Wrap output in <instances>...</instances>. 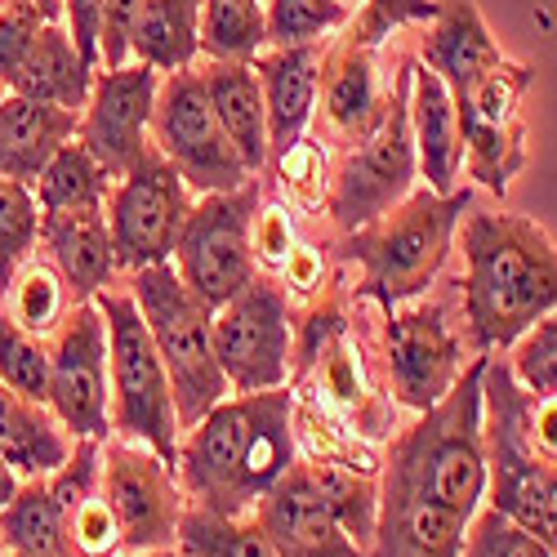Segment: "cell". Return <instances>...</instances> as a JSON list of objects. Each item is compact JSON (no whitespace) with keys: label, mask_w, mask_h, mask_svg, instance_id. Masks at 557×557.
Wrapping results in <instances>:
<instances>
[{"label":"cell","mask_w":557,"mask_h":557,"mask_svg":"<svg viewBox=\"0 0 557 557\" xmlns=\"http://www.w3.org/2000/svg\"><path fill=\"white\" fill-rule=\"evenodd\" d=\"M299 459L290 384L227 393L178 437L174 473L188 504L223 518H246Z\"/></svg>","instance_id":"cell-1"},{"label":"cell","mask_w":557,"mask_h":557,"mask_svg":"<svg viewBox=\"0 0 557 557\" xmlns=\"http://www.w3.org/2000/svg\"><path fill=\"white\" fill-rule=\"evenodd\" d=\"M459 308L473 352H508L513 339L557 308V242L513 210H469L459 219Z\"/></svg>","instance_id":"cell-2"},{"label":"cell","mask_w":557,"mask_h":557,"mask_svg":"<svg viewBox=\"0 0 557 557\" xmlns=\"http://www.w3.org/2000/svg\"><path fill=\"white\" fill-rule=\"evenodd\" d=\"M486 504L531 527L557 557V393H527L504 357L482 370Z\"/></svg>","instance_id":"cell-3"},{"label":"cell","mask_w":557,"mask_h":557,"mask_svg":"<svg viewBox=\"0 0 557 557\" xmlns=\"http://www.w3.org/2000/svg\"><path fill=\"white\" fill-rule=\"evenodd\" d=\"M491 352H478L455 388L420 410L401 429L380 463V491L433 499L459 518H473L486 504V437H482V370Z\"/></svg>","instance_id":"cell-4"},{"label":"cell","mask_w":557,"mask_h":557,"mask_svg":"<svg viewBox=\"0 0 557 557\" xmlns=\"http://www.w3.org/2000/svg\"><path fill=\"white\" fill-rule=\"evenodd\" d=\"M469 210H473V188H455L450 197H437L424 183L384 219L348 232L344 255L361 268L357 295L370 299L380 312H393L429 295V286L442 276L455 250L459 219Z\"/></svg>","instance_id":"cell-5"},{"label":"cell","mask_w":557,"mask_h":557,"mask_svg":"<svg viewBox=\"0 0 557 557\" xmlns=\"http://www.w3.org/2000/svg\"><path fill=\"white\" fill-rule=\"evenodd\" d=\"M125 290L134 295L138 312L148 321V335L165 361L178 429H193L210 406H219L232 393L214 352V308L183 286L174 263H152L129 272Z\"/></svg>","instance_id":"cell-6"},{"label":"cell","mask_w":557,"mask_h":557,"mask_svg":"<svg viewBox=\"0 0 557 557\" xmlns=\"http://www.w3.org/2000/svg\"><path fill=\"white\" fill-rule=\"evenodd\" d=\"M103 321H108V380H112V437L144 442L165 463L178 459V410L174 388L165 375V361L148 335V321L138 312L134 295L121 286H108L95 295Z\"/></svg>","instance_id":"cell-7"},{"label":"cell","mask_w":557,"mask_h":557,"mask_svg":"<svg viewBox=\"0 0 557 557\" xmlns=\"http://www.w3.org/2000/svg\"><path fill=\"white\" fill-rule=\"evenodd\" d=\"M420 188V157L410 138V59L393 76V95L380 125L344 152L339 170L331 174L326 214L339 237L384 219Z\"/></svg>","instance_id":"cell-8"},{"label":"cell","mask_w":557,"mask_h":557,"mask_svg":"<svg viewBox=\"0 0 557 557\" xmlns=\"http://www.w3.org/2000/svg\"><path fill=\"white\" fill-rule=\"evenodd\" d=\"M259 183H242L232 193H210L193 201V214L178 232L174 246V272L183 276L201 304L223 308L227 299H237L255 276V246H250V227L259 214Z\"/></svg>","instance_id":"cell-9"},{"label":"cell","mask_w":557,"mask_h":557,"mask_svg":"<svg viewBox=\"0 0 557 557\" xmlns=\"http://www.w3.org/2000/svg\"><path fill=\"white\" fill-rule=\"evenodd\" d=\"M152 148L183 174V183L197 193H232L250 183L255 174L242 165L237 148L227 144V134L210 108L201 67L165 72L157 85V108H152Z\"/></svg>","instance_id":"cell-10"},{"label":"cell","mask_w":557,"mask_h":557,"mask_svg":"<svg viewBox=\"0 0 557 557\" xmlns=\"http://www.w3.org/2000/svg\"><path fill=\"white\" fill-rule=\"evenodd\" d=\"M214 352L232 393L282 388L295 375V312L276 276L255 282L214 308Z\"/></svg>","instance_id":"cell-11"},{"label":"cell","mask_w":557,"mask_h":557,"mask_svg":"<svg viewBox=\"0 0 557 557\" xmlns=\"http://www.w3.org/2000/svg\"><path fill=\"white\" fill-rule=\"evenodd\" d=\"M197 193L183 183V174L148 144V152L134 161L129 174L116 178L108 197V232L121 272H138L152 263H170L178 232L193 214Z\"/></svg>","instance_id":"cell-12"},{"label":"cell","mask_w":557,"mask_h":557,"mask_svg":"<svg viewBox=\"0 0 557 557\" xmlns=\"http://www.w3.org/2000/svg\"><path fill=\"white\" fill-rule=\"evenodd\" d=\"M535 72L527 63L504 59L491 67L469 95L455 99L459 112V138H463V174L478 188L495 193L499 201L513 188V178L527 165V121L522 99L531 89Z\"/></svg>","instance_id":"cell-13"},{"label":"cell","mask_w":557,"mask_h":557,"mask_svg":"<svg viewBox=\"0 0 557 557\" xmlns=\"http://www.w3.org/2000/svg\"><path fill=\"white\" fill-rule=\"evenodd\" d=\"M103 495L121 527V553H157L178 544V522L188 513V495L178 486L174 463H165L152 446L108 437Z\"/></svg>","instance_id":"cell-14"},{"label":"cell","mask_w":557,"mask_h":557,"mask_svg":"<svg viewBox=\"0 0 557 557\" xmlns=\"http://www.w3.org/2000/svg\"><path fill=\"white\" fill-rule=\"evenodd\" d=\"M50 410L72 437H112L108 321L95 299L72 304L50 335Z\"/></svg>","instance_id":"cell-15"},{"label":"cell","mask_w":557,"mask_h":557,"mask_svg":"<svg viewBox=\"0 0 557 557\" xmlns=\"http://www.w3.org/2000/svg\"><path fill=\"white\" fill-rule=\"evenodd\" d=\"M384 357H388L393 401L414 414L437 406L463 375V366H469L463 335L446 317V304L424 295L384 312Z\"/></svg>","instance_id":"cell-16"},{"label":"cell","mask_w":557,"mask_h":557,"mask_svg":"<svg viewBox=\"0 0 557 557\" xmlns=\"http://www.w3.org/2000/svg\"><path fill=\"white\" fill-rule=\"evenodd\" d=\"M157 85L161 72L148 63H121V67H99L89 99L81 108L76 138L89 148L112 178L129 174L134 161L152 144V108H157Z\"/></svg>","instance_id":"cell-17"},{"label":"cell","mask_w":557,"mask_h":557,"mask_svg":"<svg viewBox=\"0 0 557 557\" xmlns=\"http://www.w3.org/2000/svg\"><path fill=\"white\" fill-rule=\"evenodd\" d=\"M255 522L272 540L276 557H370L321 499L304 459H295V469L255 504Z\"/></svg>","instance_id":"cell-18"},{"label":"cell","mask_w":557,"mask_h":557,"mask_svg":"<svg viewBox=\"0 0 557 557\" xmlns=\"http://www.w3.org/2000/svg\"><path fill=\"white\" fill-rule=\"evenodd\" d=\"M388 95L380 81V50H361L339 36L326 40L321 54V85H317V112L326 121V129L344 144H357L380 125Z\"/></svg>","instance_id":"cell-19"},{"label":"cell","mask_w":557,"mask_h":557,"mask_svg":"<svg viewBox=\"0 0 557 557\" xmlns=\"http://www.w3.org/2000/svg\"><path fill=\"white\" fill-rule=\"evenodd\" d=\"M326 45H268L255 59L263 108H268V144L272 161H282L317 116V85Z\"/></svg>","instance_id":"cell-20"},{"label":"cell","mask_w":557,"mask_h":557,"mask_svg":"<svg viewBox=\"0 0 557 557\" xmlns=\"http://www.w3.org/2000/svg\"><path fill=\"white\" fill-rule=\"evenodd\" d=\"M508 54L491 36L478 0H437V18L420 27V63L442 76L450 95H469V89L499 67Z\"/></svg>","instance_id":"cell-21"},{"label":"cell","mask_w":557,"mask_h":557,"mask_svg":"<svg viewBox=\"0 0 557 557\" xmlns=\"http://www.w3.org/2000/svg\"><path fill=\"white\" fill-rule=\"evenodd\" d=\"M40 246L45 259L63 272L76 304L116 286L121 263L112 250L108 210H40Z\"/></svg>","instance_id":"cell-22"},{"label":"cell","mask_w":557,"mask_h":557,"mask_svg":"<svg viewBox=\"0 0 557 557\" xmlns=\"http://www.w3.org/2000/svg\"><path fill=\"white\" fill-rule=\"evenodd\" d=\"M410 138H414V157H420V178L437 197H450L463 174L459 112L442 76L429 72L420 59H410Z\"/></svg>","instance_id":"cell-23"},{"label":"cell","mask_w":557,"mask_h":557,"mask_svg":"<svg viewBox=\"0 0 557 557\" xmlns=\"http://www.w3.org/2000/svg\"><path fill=\"white\" fill-rule=\"evenodd\" d=\"M201 81L210 108L227 134V144L237 148L242 165L250 174H263L272 165V144H268V108H263V89L255 63H210L201 59Z\"/></svg>","instance_id":"cell-24"},{"label":"cell","mask_w":557,"mask_h":557,"mask_svg":"<svg viewBox=\"0 0 557 557\" xmlns=\"http://www.w3.org/2000/svg\"><path fill=\"white\" fill-rule=\"evenodd\" d=\"M76 125H81V112L36 103L5 89V99H0V178H14L32 188L40 170L50 165V157L67 138H76Z\"/></svg>","instance_id":"cell-25"},{"label":"cell","mask_w":557,"mask_h":557,"mask_svg":"<svg viewBox=\"0 0 557 557\" xmlns=\"http://www.w3.org/2000/svg\"><path fill=\"white\" fill-rule=\"evenodd\" d=\"M469 518L450 513V508L414 495H388L380 491V518L370 557H459Z\"/></svg>","instance_id":"cell-26"},{"label":"cell","mask_w":557,"mask_h":557,"mask_svg":"<svg viewBox=\"0 0 557 557\" xmlns=\"http://www.w3.org/2000/svg\"><path fill=\"white\" fill-rule=\"evenodd\" d=\"M95 63H89L63 23H45L32 40V50L10 85V95L36 99V103H54L67 112H81L89 99V85H95Z\"/></svg>","instance_id":"cell-27"},{"label":"cell","mask_w":557,"mask_h":557,"mask_svg":"<svg viewBox=\"0 0 557 557\" xmlns=\"http://www.w3.org/2000/svg\"><path fill=\"white\" fill-rule=\"evenodd\" d=\"M72 433L63 429L59 414L0 384V455L14 463L18 478H50L59 473L72 455Z\"/></svg>","instance_id":"cell-28"},{"label":"cell","mask_w":557,"mask_h":557,"mask_svg":"<svg viewBox=\"0 0 557 557\" xmlns=\"http://www.w3.org/2000/svg\"><path fill=\"white\" fill-rule=\"evenodd\" d=\"M129 59L161 76L201 63V0H144L129 36Z\"/></svg>","instance_id":"cell-29"},{"label":"cell","mask_w":557,"mask_h":557,"mask_svg":"<svg viewBox=\"0 0 557 557\" xmlns=\"http://www.w3.org/2000/svg\"><path fill=\"white\" fill-rule=\"evenodd\" d=\"M0 548L5 553H40V557H72L67 518L45 478H23L14 499L0 508Z\"/></svg>","instance_id":"cell-30"},{"label":"cell","mask_w":557,"mask_h":557,"mask_svg":"<svg viewBox=\"0 0 557 557\" xmlns=\"http://www.w3.org/2000/svg\"><path fill=\"white\" fill-rule=\"evenodd\" d=\"M112 188H116V178L89 157L81 138H67L50 157V165L40 170V178L32 183L40 210H108Z\"/></svg>","instance_id":"cell-31"},{"label":"cell","mask_w":557,"mask_h":557,"mask_svg":"<svg viewBox=\"0 0 557 557\" xmlns=\"http://www.w3.org/2000/svg\"><path fill=\"white\" fill-rule=\"evenodd\" d=\"M304 459V469L312 478V486L321 491V499L331 504V513L339 518V527L361 544L370 548V540H375V518H380V482L366 478L357 463H339V459Z\"/></svg>","instance_id":"cell-32"},{"label":"cell","mask_w":557,"mask_h":557,"mask_svg":"<svg viewBox=\"0 0 557 557\" xmlns=\"http://www.w3.org/2000/svg\"><path fill=\"white\" fill-rule=\"evenodd\" d=\"M268 50L263 0H201V59L255 63Z\"/></svg>","instance_id":"cell-33"},{"label":"cell","mask_w":557,"mask_h":557,"mask_svg":"<svg viewBox=\"0 0 557 557\" xmlns=\"http://www.w3.org/2000/svg\"><path fill=\"white\" fill-rule=\"evenodd\" d=\"M0 304H5V312L18 321L23 331L50 339L76 299H72V290L63 282V272L50 259H27L14 272V282H10V290H5V299H0Z\"/></svg>","instance_id":"cell-34"},{"label":"cell","mask_w":557,"mask_h":557,"mask_svg":"<svg viewBox=\"0 0 557 557\" xmlns=\"http://www.w3.org/2000/svg\"><path fill=\"white\" fill-rule=\"evenodd\" d=\"M178 553L183 557H276V548L263 535V527L255 522V513L223 518V513H210V508H197V504H188V513L178 522Z\"/></svg>","instance_id":"cell-35"},{"label":"cell","mask_w":557,"mask_h":557,"mask_svg":"<svg viewBox=\"0 0 557 557\" xmlns=\"http://www.w3.org/2000/svg\"><path fill=\"white\" fill-rule=\"evenodd\" d=\"M352 0H263L268 45H326L344 32Z\"/></svg>","instance_id":"cell-36"},{"label":"cell","mask_w":557,"mask_h":557,"mask_svg":"<svg viewBox=\"0 0 557 557\" xmlns=\"http://www.w3.org/2000/svg\"><path fill=\"white\" fill-rule=\"evenodd\" d=\"M0 384L50 406V339L23 331L0 304Z\"/></svg>","instance_id":"cell-37"},{"label":"cell","mask_w":557,"mask_h":557,"mask_svg":"<svg viewBox=\"0 0 557 557\" xmlns=\"http://www.w3.org/2000/svg\"><path fill=\"white\" fill-rule=\"evenodd\" d=\"M40 242V206L27 183L0 178V299Z\"/></svg>","instance_id":"cell-38"},{"label":"cell","mask_w":557,"mask_h":557,"mask_svg":"<svg viewBox=\"0 0 557 557\" xmlns=\"http://www.w3.org/2000/svg\"><path fill=\"white\" fill-rule=\"evenodd\" d=\"M433 18H437V0H352V14L339 40L361 45V50H384L388 36L406 27H424Z\"/></svg>","instance_id":"cell-39"},{"label":"cell","mask_w":557,"mask_h":557,"mask_svg":"<svg viewBox=\"0 0 557 557\" xmlns=\"http://www.w3.org/2000/svg\"><path fill=\"white\" fill-rule=\"evenodd\" d=\"M459 557H553V548L531 527H522L518 518L499 513L495 504H482L469 518Z\"/></svg>","instance_id":"cell-40"},{"label":"cell","mask_w":557,"mask_h":557,"mask_svg":"<svg viewBox=\"0 0 557 557\" xmlns=\"http://www.w3.org/2000/svg\"><path fill=\"white\" fill-rule=\"evenodd\" d=\"M504 361L527 393H535V397L557 393V308L544 312L540 321H531V326L513 339Z\"/></svg>","instance_id":"cell-41"},{"label":"cell","mask_w":557,"mask_h":557,"mask_svg":"<svg viewBox=\"0 0 557 557\" xmlns=\"http://www.w3.org/2000/svg\"><path fill=\"white\" fill-rule=\"evenodd\" d=\"M67 544H72V557H116L121 553V527L103 491H95L67 513Z\"/></svg>","instance_id":"cell-42"},{"label":"cell","mask_w":557,"mask_h":557,"mask_svg":"<svg viewBox=\"0 0 557 557\" xmlns=\"http://www.w3.org/2000/svg\"><path fill=\"white\" fill-rule=\"evenodd\" d=\"M276 178H282V188L299 201V206H321L331 193V170H326V152H321L312 138L304 134L299 144L276 161Z\"/></svg>","instance_id":"cell-43"},{"label":"cell","mask_w":557,"mask_h":557,"mask_svg":"<svg viewBox=\"0 0 557 557\" xmlns=\"http://www.w3.org/2000/svg\"><path fill=\"white\" fill-rule=\"evenodd\" d=\"M40 27H45V18L27 5V0H5V5H0V89L14 85Z\"/></svg>","instance_id":"cell-44"},{"label":"cell","mask_w":557,"mask_h":557,"mask_svg":"<svg viewBox=\"0 0 557 557\" xmlns=\"http://www.w3.org/2000/svg\"><path fill=\"white\" fill-rule=\"evenodd\" d=\"M144 0H99V67L129 63V36Z\"/></svg>","instance_id":"cell-45"},{"label":"cell","mask_w":557,"mask_h":557,"mask_svg":"<svg viewBox=\"0 0 557 557\" xmlns=\"http://www.w3.org/2000/svg\"><path fill=\"white\" fill-rule=\"evenodd\" d=\"M250 246H255V263L259 268L282 272L286 255L295 250V227H290L286 206H259L255 227H250Z\"/></svg>","instance_id":"cell-46"},{"label":"cell","mask_w":557,"mask_h":557,"mask_svg":"<svg viewBox=\"0 0 557 557\" xmlns=\"http://www.w3.org/2000/svg\"><path fill=\"white\" fill-rule=\"evenodd\" d=\"M282 286H286V295L295 299V295H317L321 286H326V268H321V250H312V246H299L295 242V250L286 255V263H282Z\"/></svg>","instance_id":"cell-47"},{"label":"cell","mask_w":557,"mask_h":557,"mask_svg":"<svg viewBox=\"0 0 557 557\" xmlns=\"http://www.w3.org/2000/svg\"><path fill=\"white\" fill-rule=\"evenodd\" d=\"M18 482H23V478L14 473V463H10L5 455H0V508H5V504L14 499V491H18Z\"/></svg>","instance_id":"cell-48"},{"label":"cell","mask_w":557,"mask_h":557,"mask_svg":"<svg viewBox=\"0 0 557 557\" xmlns=\"http://www.w3.org/2000/svg\"><path fill=\"white\" fill-rule=\"evenodd\" d=\"M27 5H32L45 23H63V0H27Z\"/></svg>","instance_id":"cell-49"},{"label":"cell","mask_w":557,"mask_h":557,"mask_svg":"<svg viewBox=\"0 0 557 557\" xmlns=\"http://www.w3.org/2000/svg\"><path fill=\"white\" fill-rule=\"evenodd\" d=\"M125 557H178L174 548H157V553H125Z\"/></svg>","instance_id":"cell-50"},{"label":"cell","mask_w":557,"mask_h":557,"mask_svg":"<svg viewBox=\"0 0 557 557\" xmlns=\"http://www.w3.org/2000/svg\"><path fill=\"white\" fill-rule=\"evenodd\" d=\"M10 557H40V553H10Z\"/></svg>","instance_id":"cell-51"},{"label":"cell","mask_w":557,"mask_h":557,"mask_svg":"<svg viewBox=\"0 0 557 557\" xmlns=\"http://www.w3.org/2000/svg\"><path fill=\"white\" fill-rule=\"evenodd\" d=\"M0 99H5V89H0Z\"/></svg>","instance_id":"cell-52"},{"label":"cell","mask_w":557,"mask_h":557,"mask_svg":"<svg viewBox=\"0 0 557 557\" xmlns=\"http://www.w3.org/2000/svg\"><path fill=\"white\" fill-rule=\"evenodd\" d=\"M0 5H5V0H0Z\"/></svg>","instance_id":"cell-53"},{"label":"cell","mask_w":557,"mask_h":557,"mask_svg":"<svg viewBox=\"0 0 557 557\" xmlns=\"http://www.w3.org/2000/svg\"><path fill=\"white\" fill-rule=\"evenodd\" d=\"M5 557H10V553H5Z\"/></svg>","instance_id":"cell-54"}]
</instances>
